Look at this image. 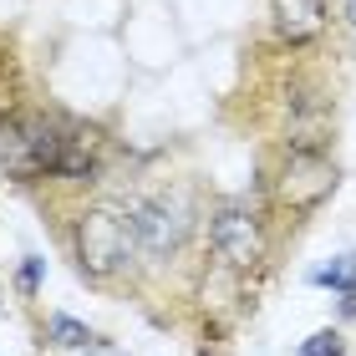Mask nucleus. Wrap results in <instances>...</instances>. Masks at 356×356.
<instances>
[{
  "mask_svg": "<svg viewBox=\"0 0 356 356\" xmlns=\"http://www.w3.org/2000/svg\"><path fill=\"white\" fill-rule=\"evenodd\" d=\"M300 356H346V336L326 326V331H316V336L300 341Z\"/></svg>",
  "mask_w": 356,
  "mask_h": 356,
  "instance_id": "obj_11",
  "label": "nucleus"
},
{
  "mask_svg": "<svg viewBox=\"0 0 356 356\" xmlns=\"http://www.w3.org/2000/svg\"><path fill=\"white\" fill-rule=\"evenodd\" d=\"M336 133L331 102L311 87H296L290 97V118H285V153H326Z\"/></svg>",
  "mask_w": 356,
  "mask_h": 356,
  "instance_id": "obj_6",
  "label": "nucleus"
},
{
  "mask_svg": "<svg viewBox=\"0 0 356 356\" xmlns=\"http://www.w3.org/2000/svg\"><path fill=\"white\" fill-rule=\"evenodd\" d=\"M61 163V122L46 112H10L0 118V173L15 184L56 178Z\"/></svg>",
  "mask_w": 356,
  "mask_h": 356,
  "instance_id": "obj_2",
  "label": "nucleus"
},
{
  "mask_svg": "<svg viewBox=\"0 0 356 356\" xmlns=\"http://www.w3.org/2000/svg\"><path fill=\"white\" fill-rule=\"evenodd\" d=\"M209 250L224 270H254L265 260V229H260V214L250 204H219L209 214Z\"/></svg>",
  "mask_w": 356,
  "mask_h": 356,
  "instance_id": "obj_3",
  "label": "nucleus"
},
{
  "mask_svg": "<svg viewBox=\"0 0 356 356\" xmlns=\"http://www.w3.org/2000/svg\"><path fill=\"white\" fill-rule=\"evenodd\" d=\"M72 254H76V270L87 280H118L138 254V234H133L127 209H118V204L82 209L72 224Z\"/></svg>",
  "mask_w": 356,
  "mask_h": 356,
  "instance_id": "obj_1",
  "label": "nucleus"
},
{
  "mask_svg": "<svg viewBox=\"0 0 356 356\" xmlns=\"http://www.w3.org/2000/svg\"><path fill=\"white\" fill-rule=\"evenodd\" d=\"M102 153H107L102 127L61 122V163H56V178H67V184H87V178L102 173Z\"/></svg>",
  "mask_w": 356,
  "mask_h": 356,
  "instance_id": "obj_7",
  "label": "nucleus"
},
{
  "mask_svg": "<svg viewBox=\"0 0 356 356\" xmlns=\"http://www.w3.org/2000/svg\"><path fill=\"white\" fill-rule=\"evenodd\" d=\"M336 193V163L326 153H285L280 178H275V204L290 209L296 219L316 214Z\"/></svg>",
  "mask_w": 356,
  "mask_h": 356,
  "instance_id": "obj_4",
  "label": "nucleus"
},
{
  "mask_svg": "<svg viewBox=\"0 0 356 356\" xmlns=\"http://www.w3.org/2000/svg\"><path fill=\"white\" fill-rule=\"evenodd\" d=\"M41 280H46V260H41V254H26L21 270H15V290H21V296L31 300V296L41 290Z\"/></svg>",
  "mask_w": 356,
  "mask_h": 356,
  "instance_id": "obj_12",
  "label": "nucleus"
},
{
  "mask_svg": "<svg viewBox=\"0 0 356 356\" xmlns=\"http://www.w3.org/2000/svg\"><path fill=\"white\" fill-rule=\"evenodd\" d=\"M311 285L336 290V296H356V254H336L331 265H316L311 270Z\"/></svg>",
  "mask_w": 356,
  "mask_h": 356,
  "instance_id": "obj_9",
  "label": "nucleus"
},
{
  "mask_svg": "<svg viewBox=\"0 0 356 356\" xmlns=\"http://www.w3.org/2000/svg\"><path fill=\"white\" fill-rule=\"evenodd\" d=\"M46 336H51L61 351H87V346L97 341V336H92L76 316H51V321H46Z\"/></svg>",
  "mask_w": 356,
  "mask_h": 356,
  "instance_id": "obj_10",
  "label": "nucleus"
},
{
  "mask_svg": "<svg viewBox=\"0 0 356 356\" xmlns=\"http://www.w3.org/2000/svg\"><path fill=\"white\" fill-rule=\"evenodd\" d=\"M270 21L285 46H311L326 36V0H270Z\"/></svg>",
  "mask_w": 356,
  "mask_h": 356,
  "instance_id": "obj_8",
  "label": "nucleus"
},
{
  "mask_svg": "<svg viewBox=\"0 0 356 356\" xmlns=\"http://www.w3.org/2000/svg\"><path fill=\"white\" fill-rule=\"evenodd\" d=\"M127 219H133V234H138V250H148L153 260H173L188 239V209L168 199V193H148V199H133L127 204Z\"/></svg>",
  "mask_w": 356,
  "mask_h": 356,
  "instance_id": "obj_5",
  "label": "nucleus"
}]
</instances>
